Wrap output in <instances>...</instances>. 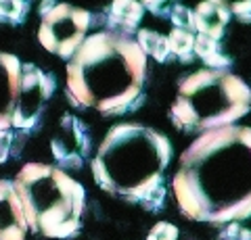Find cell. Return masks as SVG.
I'll return each mask as SVG.
<instances>
[{
    "label": "cell",
    "instance_id": "6da1fadb",
    "mask_svg": "<svg viewBox=\"0 0 251 240\" xmlns=\"http://www.w3.org/2000/svg\"><path fill=\"white\" fill-rule=\"evenodd\" d=\"M174 195L184 218L230 223L251 218V128L203 134L180 154Z\"/></svg>",
    "mask_w": 251,
    "mask_h": 240
},
{
    "label": "cell",
    "instance_id": "7a4b0ae2",
    "mask_svg": "<svg viewBox=\"0 0 251 240\" xmlns=\"http://www.w3.org/2000/svg\"><path fill=\"white\" fill-rule=\"evenodd\" d=\"M147 55L130 36L94 32L67 61V94L100 115H124L145 103Z\"/></svg>",
    "mask_w": 251,
    "mask_h": 240
},
{
    "label": "cell",
    "instance_id": "3957f363",
    "mask_svg": "<svg viewBox=\"0 0 251 240\" xmlns=\"http://www.w3.org/2000/svg\"><path fill=\"white\" fill-rule=\"evenodd\" d=\"M172 161V142L138 123H117L92 159V177L115 196L159 211L166 198L163 172Z\"/></svg>",
    "mask_w": 251,
    "mask_h": 240
},
{
    "label": "cell",
    "instance_id": "277c9868",
    "mask_svg": "<svg viewBox=\"0 0 251 240\" xmlns=\"http://www.w3.org/2000/svg\"><path fill=\"white\" fill-rule=\"evenodd\" d=\"M27 226L46 238H69L80 230L86 192L57 165L25 163L13 180Z\"/></svg>",
    "mask_w": 251,
    "mask_h": 240
},
{
    "label": "cell",
    "instance_id": "5b68a950",
    "mask_svg": "<svg viewBox=\"0 0 251 240\" xmlns=\"http://www.w3.org/2000/svg\"><path fill=\"white\" fill-rule=\"evenodd\" d=\"M251 109V90L228 71L201 69L186 75L172 105V123L182 131H211L234 126Z\"/></svg>",
    "mask_w": 251,
    "mask_h": 240
},
{
    "label": "cell",
    "instance_id": "8992f818",
    "mask_svg": "<svg viewBox=\"0 0 251 240\" xmlns=\"http://www.w3.org/2000/svg\"><path fill=\"white\" fill-rule=\"evenodd\" d=\"M94 23L92 13L67 2L44 0L40 4V27H38V42L49 52L69 61L82 42L88 38Z\"/></svg>",
    "mask_w": 251,
    "mask_h": 240
},
{
    "label": "cell",
    "instance_id": "52a82bcc",
    "mask_svg": "<svg viewBox=\"0 0 251 240\" xmlns=\"http://www.w3.org/2000/svg\"><path fill=\"white\" fill-rule=\"evenodd\" d=\"M57 82L50 73L42 71L40 67L25 63L21 65V80L17 92V105L13 113L15 130H31L40 123L44 109L52 96Z\"/></svg>",
    "mask_w": 251,
    "mask_h": 240
},
{
    "label": "cell",
    "instance_id": "ba28073f",
    "mask_svg": "<svg viewBox=\"0 0 251 240\" xmlns=\"http://www.w3.org/2000/svg\"><path fill=\"white\" fill-rule=\"evenodd\" d=\"M50 151L59 169H80L92 151L88 126L72 113L63 115L57 134L50 140Z\"/></svg>",
    "mask_w": 251,
    "mask_h": 240
},
{
    "label": "cell",
    "instance_id": "9c48e42d",
    "mask_svg": "<svg viewBox=\"0 0 251 240\" xmlns=\"http://www.w3.org/2000/svg\"><path fill=\"white\" fill-rule=\"evenodd\" d=\"M29 232L21 200L9 180H0V240H25Z\"/></svg>",
    "mask_w": 251,
    "mask_h": 240
},
{
    "label": "cell",
    "instance_id": "30bf717a",
    "mask_svg": "<svg viewBox=\"0 0 251 240\" xmlns=\"http://www.w3.org/2000/svg\"><path fill=\"white\" fill-rule=\"evenodd\" d=\"M21 61L0 52V131L11 130L13 126V113L17 105V92H19V80H21Z\"/></svg>",
    "mask_w": 251,
    "mask_h": 240
},
{
    "label": "cell",
    "instance_id": "8fae6325",
    "mask_svg": "<svg viewBox=\"0 0 251 240\" xmlns=\"http://www.w3.org/2000/svg\"><path fill=\"white\" fill-rule=\"evenodd\" d=\"M145 13L147 11L140 0H113L107 15V32L132 38L138 32Z\"/></svg>",
    "mask_w": 251,
    "mask_h": 240
},
{
    "label": "cell",
    "instance_id": "7c38bea8",
    "mask_svg": "<svg viewBox=\"0 0 251 240\" xmlns=\"http://www.w3.org/2000/svg\"><path fill=\"white\" fill-rule=\"evenodd\" d=\"M230 17L232 15L226 9L211 4V2H207V0H203V2L197 4V9L193 11L195 32L220 42V38L224 36V29H226V25H228Z\"/></svg>",
    "mask_w": 251,
    "mask_h": 240
},
{
    "label": "cell",
    "instance_id": "4fadbf2b",
    "mask_svg": "<svg viewBox=\"0 0 251 240\" xmlns=\"http://www.w3.org/2000/svg\"><path fill=\"white\" fill-rule=\"evenodd\" d=\"M195 55L207 65V69H214V71H228L230 67V57L224 55L220 42L207 36L195 34Z\"/></svg>",
    "mask_w": 251,
    "mask_h": 240
},
{
    "label": "cell",
    "instance_id": "5bb4252c",
    "mask_svg": "<svg viewBox=\"0 0 251 240\" xmlns=\"http://www.w3.org/2000/svg\"><path fill=\"white\" fill-rule=\"evenodd\" d=\"M134 40L138 42L140 50L145 55L153 57L157 63H168V61L174 57L170 50V44H168V36H163L155 29H138Z\"/></svg>",
    "mask_w": 251,
    "mask_h": 240
},
{
    "label": "cell",
    "instance_id": "9a60e30c",
    "mask_svg": "<svg viewBox=\"0 0 251 240\" xmlns=\"http://www.w3.org/2000/svg\"><path fill=\"white\" fill-rule=\"evenodd\" d=\"M170 50L176 59H180L182 63H188L195 57V34L186 32V29H172L168 36Z\"/></svg>",
    "mask_w": 251,
    "mask_h": 240
},
{
    "label": "cell",
    "instance_id": "2e32d148",
    "mask_svg": "<svg viewBox=\"0 0 251 240\" xmlns=\"http://www.w3.org/2000/svg\"><path fill=\"white\" fill-rule=\"evenodd\" d=\"M27 11H29L27 0H0V21L4 23L19 25V23L25 21Z\"/></svg>",
    "mask_w": 251,
    "mask_h": 240
},
{
    "label": "cell",
    "instance_id": "e0dca14e",
    "mask_svg": "<svg viewBox=\"0 0 251 240\" xmlns=\"http://www.w3.org/2000/svg\"><path fill=\"white\" fill-rule=\"evenodd\" d=\"M207 2L222 6L243 23H251V0H207Z\"/></svg>",
    "mask_w": 251,
    "mask_h": 240
},
{
    "label": "cell",
    "instance_id": "ac0fdd59",
    "mask_svg": "<svg viewBox=\"0 0 251 240\" xmlns=\"http://www.w3.org/2000/svg\"><path fill=\"white\" fill-rule=\"evenodd\" d=\"M170 21L174 23L176 29H186V32L195 34V19H193V11L186 9L182 4H176L170 11Z\"/></svg>",
    "mask_w": 251,
    "mask_h": 240
},
{
    "label": "cell",
    "instance_id": "d6986e66",
    "mask_svg": "<svg viewBox=\"0 0 251 240\" xmlns=\"http://www.w3.org/2000/svg\"><path fill=\"white\" fill-rule=\"evenodd\" d=\"M147 240H178V228L170 221H159L151 228Z\"/></svg>",
    "mask_w": 251,
    "mask_h": 240
},
{
    "label": "cell",
    "instance_id": "ffe728a7",
    "mask_svg": "<svg viewBox=\"0 0 251 240\" xmlns=\"http://www.w3.org/2000/svg\"><path fill=\"white\" fill-rule=\"evenodd\" d=\"M140 4L145 6V11L157 15V17H170V11L180 4V0H140Z\"/></svg>",
    "mask_w": 251,
    "mask_h": 240
},
{
    "label": "cell",
    "instance_id": "44dd1931",
    "mask_svg": "<svg viewBox=\"0 0 251 240\" xmlns=\"http://www.w3.org/2000/svg\"><path fill=\"white\" fill-rule=\"evenodd\" d=\"M220 240H251V230L243 228L239 221H230L220 232Z\"/></svg>",
    "mask_w": 251,
    "mask_h": 240
},
{
    "label": "cell",
    "instance_id": "7402d4cb",
    "mask_svg": "<svg viewBox=\"0 0 251 240\" xmlns=\"http://www.w3.org/2000/svg\"><path fill=\"white\" fill-rule=\"evenodd\" d=\"M11 142H13V134H11V130L0 131V163H4V161L9 159Z\"/></svg>",
    "mask_w": 251,
    "mask_h": 240
},
{
    "label": "cell",
    "instance_id": "603a6c76",
    "mask_svg": "<svg viewBox=\"0 0 251 240\" xmlns=\"http://www.w3.org/2000/svg\"><path fill=\"white\" fill-rule=\"evenodd\" d=\"M27 2H29V0H27Z\"/></svg>",
    "mask_w": 251,
    "mask_h": 240
}]
</instances>
